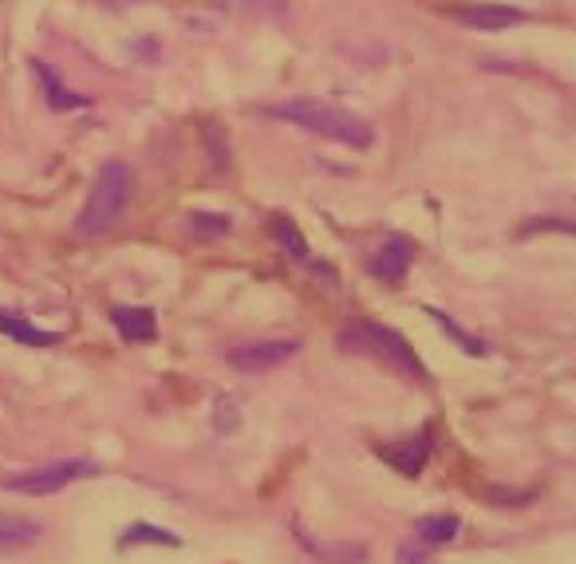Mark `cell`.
<instances>
[{"label": "cell", "instance_id": "cell-1", "mask_svg": "<svg viewBox=\"0 0 576 564\" xmlns=\"http://www.w3.org/2000/svg\"><path fill=\"white\" fill-rule=\"evenodd\" d=\"M131 197H135L131 166L119 163V158L103 163L88 190V202H84V209L76 217V233L79 238H99V233L115 229L123 221V214H127V206H131Z\"/></svg>", "mask_w": 576, "mask_h": 564}, {"label": "cell", "instance_id": "cell-2", "mask_svg": "<svg viewBox=\"0 0 576 564\" xmlns=\"http://www.w3.org/2000/svg\"><path fill=\"white\" fill-rule=\"evenodd\" d=\"M265 115L281 123H293V127L308 130V134H320V139L344 142V146H371V127L359 115L332 107V103H320V99H293V103H272L265 107Z\"/></svg>", "mask_w": 576, "mask_h": 564}, {"label": "cell", "instance_id": "cell-3", "mask_svg": "<svg viewBox=\"0 0 576 564\" xmlns=\"http://www.w3.org/2000/svg\"><path fill=\"white\" fill-rule=\"evenodd\" d=\"M340 347H344V351H356V356L380 359L383 368L399 371V375H407V380H414V383H426L423 359L414 356V347L387 324H375V320H351V324L340 332Z\"/></svg>", "mask_w": 576, "mask_h": 564}, {"label": "cell", "instance_id": "cell-4", "mask_svg": "<svg viewBox=\"0 0 576 564\" xmlns=\"http://www.w3.org/2000/svg\"><path fill=\"white\" fill-rule=\"evenodd\" d=\"M95 474H99V462H91V458H60V462H48V466L24 470V474L9 477L4 489L24 493V498H48V493H60V489L76 486V482Z\"/></svg>", "mask_w": 576, "mask_h": 564}, {"label": "cell", "instance_id": "cell-5", "mask_svg": "<svg viewBox=\"0 0 576 564\" xmlns=\"http://www.w3.org/2000/svg\"><path fill=\"white\" fill-rule=\"evenodd\" d=\"M300 351V339H257V344H241L229 351V363L245 375H257V371H272L281 368L284 359H293Z\"/></svg>", "mask_w": 576, "mask_h": 564}, {"label": "cell", "instance_id": "cell-6", "mask_svg": "<svg viewBox=\"0 0 576 564\" xmlns=\"http://www.w3.org/2000/svg\"><path fill=\"white\" fill-rule=\"evenodd\" d=\"M411 257H414V245L402 238H392L387 245L368 257V272L371 277H380L383 284H402L407 281V269H411Z\"/></svg>", "mask_w": 576, "mask_h": 564}, {"label": "cell", "instance_id": "cell-7", "mask_svg": "<svg viewBox=\"0 0 576 564\" xmlns=\"http://www.w3.org/2000/svg\"><path fill=\"white\" fill-rule=\"evenodd\" d=\"M293 533H296V541H300V549H305V553H312L320 564H359L363 556H368V549H363V544L316 541L312 533L305 529V521H300V517H293Z\"/></svg>", "mask_w": 576, "mask_h": 564}, {"label": "cell", "instance_id": "cell-8", "mask_svg": "<svg viewBox=\"0 0 576 564\" xmlns=\"http://www.w3.org/2000/svg\"><path fill=\"white\" fill-rule=\"evenodd\" d=\"M450 16L466 28H478V33H501V28L525 21V12L510 9V4H470V9H455Z\"/></svg>", "mask_w": 576, "mask_h": 564}, {"label": "cell", "instance_id": "cell-9", "mask_svg": "<svg viewBox=\"0 0 576 564\" xmlns=\"http://www.w3.org/2000/svg\"><path fill=\"white\" fill-rule=\"evenodd\" d=\"M380 458H387L402 477H419L431 458V438L419 434V438H402V446H380Z\"/></svg>", "mask_w": 576, "mask_h": 564}, {"label": "cell", "instance_id": "cell-10", "mask_svg": "<svg viewBox=\"0 0 576 564\" xmlns=\"http://www.w3.org/2000/svg\"><path fill=\"white\" fill-rule=\"evenodd\" d=\"M111 324L127 344H151L158 336V316L151 308H115L111 312Z\"/></svg>", "mask_w": 576, "mask_h": 564}, {"label": "cell", "instance_id": "cell-11", "mask_svg": "<svg viewBox=\"0 0 576 564\" xmlns=\"http://www.w3.org/2000/svg\"><path fill=\"white\" fill-rule=\"evenodd\" d=\"M44 537V525L36 517H24V513H0V553H16V549H28Z\"/></svg>", "mask_w": 576, "mask_h": 564}, {"label": "cell", "instance_id": "cell-12", "mask_svg": "<svg viewBox=\"0 0 576 564\" xmlns=\"http://www.w3.org/2000/svg\"><path fill=\"white\" fill-rule=\"evenodd\" d=\"M0 332H4V336H12V339H21V344H28V347L60 344V332H48V328L28 324V320H24V316H16V312H0Z\"/></svg>", "mask_w": 576, "mask_h": 564}, {"label": "cell", "instance_id": "cell-13", "mask_svg": "<svg viewBox=\"0 0 576 564\" xmlns=\"http://www.w3.org/2000/svg\"><path fill=\"white\" fill-rule=\"evenodd\" d=\"M458 533H462V521H458L455 513H435V517H423L419 525H414V537H419L426 549L455 541Z\"/></svg>", "mask_w": 576, "mask_h": 564}, {"label": "cell", "instance_id": "cell-14", "mask_svg": "<svg viewBox=\"0 0 576 564\" xmlns=\"http://www.w3.org/2000/svg\"><path fill=\"white\" fill-rule=\"evenodd\" d=\"M33 72H36V79L44 84V91H48V103H52L55 111H67V107H84V99L76 95V91H67L64 84H60V76H55L52 67L44 64V60H36L33 64Z\"/></svg>", "mask_w": 576, "mask_h": 564}, {"label": "cell", "instance_id": "cell-15", "mask_svg": "<svg viewBox=\"0 0 576 564\" xmlns=\"http://www.w3.org/2000/svg\"><path fill=\"white\" fill-rule=\"evenodd\" d=\"M269 229H272V238H277V245H281L296 265H308V241L300 238V229L293 226V217H272Z\"/></svg>", "mask_w": 576, "mask_h": 564}, {"label": "cell", "instance_id": "cell-16", "mask_svg": "<svg viewBox=\"0 0 576 564\" xmlns=\"http://www.w3.org/2000/svg\"><path fill=\"white\" fill-rule=\"evenodd\" d=\"M139 541H151V544H182V537H175V533L166 529H154V525H131L127 529V537H123V544H139Z\"/></svg>", "mask_w": 576, "mask_h": 564}, {"label": "cell", "instance_id": "cell-17", "mask_svg": "<svg viewBox=\"0 0 576 564\" xmlns=\"http://www.w3.org/2000/svg\"><path fill=\"white\" fill-rule=\"evenodd\" d=\"M431 316H435L438 324H443V328H446V332H450V336H455V339H458V344L466 347L470 356H482V351H486V344H482V339H470V336H466V332H462V328H458V324H455V320H450V316H443V312H431Z\"/></svg>", "mask_w": 576, "mask_h": 564}, {"label": "cell", "instance_id": "cell-18", "mask_svg": "<svg viewBox=\"0 0 576 564\" xmlns=\"http://www.w3.org/2000/svg\"><path fill=\"white\" fill-rule=\"evenodd\" d=\"M399 564H426V544L419 541V549H414V544H402V549H399Z\"/></svg>", "mask_w": 576, "mask_h": 564}]
</instances>
